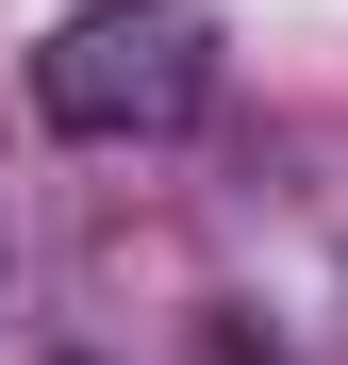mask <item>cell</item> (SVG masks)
<instances>
[{"label": "cell", "instance_id": "6da1fadb", "mask_svg": "<svg viewBox=\"0 0 348 365\" xmlns=\"http://www.w3.org/2000/svg\"><path fill=\"white\" fill-rule=\"evenodd\" d=\"M199 100H216V17H199V0H83V17L33 50V116L83 133V150L183 133Z\"/></svg>", "mask_w": 348, "mask_h": 365}]
</instances>
